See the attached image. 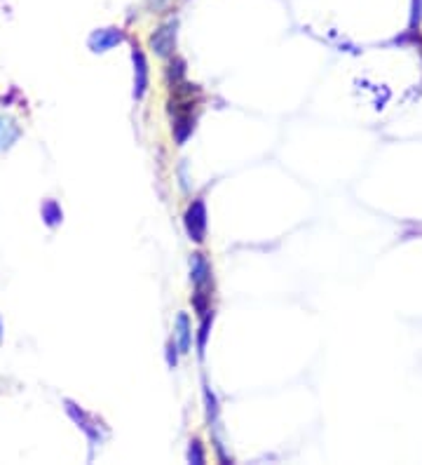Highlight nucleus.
Listing matches in <instances>:
<instances>
[{
  "instance_id": "obj_1",
  "label": "nucleus",
  "mask_w": 422,
  "mask_h": 465,
  "mask_svg": "<svg viewBox=\"0 0 422 465\" xmlns=\"http://www.w3.org/2000/svg\"><path fill=\"white\" fill-rule=\"evenodd\" d=\"M176 29H178V21L169 19L150 34V47H153V52H155L158 57H172V54H174V50H176Z\"/></svg>"
},
{
  "instance_id": "obj_2",
  "label": "nucleus",
  "mask_w": 422,
  "mask_h": 465,
  "mask_svg": "<svg viewBox=\"0 0 422 465\" xmlns=\"http://www.w3.org/2000/svg\"><path fill=\"white\" fill-rule=\"evenodd\" d=\"M183 221H185V230H188L190 240L202 242L207 235V207H205V203H202V200H192V203L188 205V210H185Z\"/></svg>"
},
{
  "instance_id": "obj_3",
  "label": "nucleus",
  "mask_w": 422,
  "mask_h": 465,
  "mask_svg": "<svg viewBox=\"0 0 422 465\" xmlns=\"http://www.w3.org/2000/svg\"><path fill=\"white\" fill-rule=\"evenodd\" d=\"M66 412H68L71 419L76 421L78 426L85 430V435L89 437V442H92V446H96V444L101 442V432H99L101 426L92 419V416H89L87 412H83V409H80L78 404H73L71 399H66Z\"/></svg>"
},
{
  "instance_id": "obj_4",
  "label": "nucleus",
  "mask_w": 422,
  "mask_h": 465,
  "mask_svg": "<svg viewBox=\"0 0 422 465\" xmlns=\"http://www.w3.org/2000/svg\"><path fill=\"white\" fill-rule=\"evenodd\" d=\"M120 43H125V34L115 26L99 29L89 36V50L92 52H108V50H113V47H118Z\"/></svg>"
},
{
  "instance_id": "obj_5",
  "label": "nucleus",
  "mask_w": 422,
  "mask_h": 465,
  "mask_svg": "<svg viewBox=\"0 0 422 465\" xmlns=\"http://www.w3.org/2000/svg\"><path fill=\"white\" fill-rule=\"evenodd\" d=\"M132 59H134V97L143 99L145 92H148V59H145V54L139 45H134Z\"/></svg>"
},
{
  "instance_id": "obj_6",
  "label": "nucleus",
  "mask_w": 422,
  "mask_h": 465,
  "mask_svg": "<svg viewBox=\"0 0 422 465\" xmlns=\"http://www.w3.org/2000/svg\"><path fill=\"white\" fill-rule=\"evenodd\" d=\"M190 280L195 285V290H211V266L205 254H192L190 261Z\"/></svg>"
},
{
  "instance_id": "obj_7",
  "label": "nucleus",
  "mask_w": 422,
  "mask_h": 465,
  "mask_svg": "<svg viewBox=\"0 0 422 465\" xmlns=\"http://www.w3.org/2000/svg\"><path fill=\"white\" fill-rule=\"evenodd\" d=\"M21 139V125L12 116H0V153L10 150Z\"/></svg>"
},
{
  "instance_id": "obj_8",
  "label": "nucleus",
  "mask_w": 422,
  "mask_h": 465,
  "mask_svg": "<svg viewBox=\"0 0 422 465\" xmlns=\"http://www.w3.org/2000/svg\"><path fill=\"white\" fill-rule=\"evenodd\" d=\"M174 139L178 146H183L188 141V136L195 130V116H192V108H185V111H174Z\"/></svg>"
},
{
  "instance_id": "obj_9",
  "label": "nucleus",
  "mask_w": 422,
  "mask_h": 465,
  "mask_svg": "<svg viewBox=\"0 0 422 465\" xmlns=\"http://www.w3.org/2000/svg\"><path fill=\"white\" fill-rule=\"evenodd\" d=\"M176 341H178V348L181 352H190V346H192V325L185 312L176 317Z\"/></svg>"
},
{
  "instance_id": "obj_10",
  "label": "nucleus",
  "mask_w": 422,
  "mask_h": 465,
  "mask_svg": "<svg viewBox=\"0 0 422 465\" xmlns=\"http://www.w3.org/2000/svg\"><path fill=\"white\" fill-rule=\"evenodd\" d=\"M43 221L50 228L59 226V223L63 221V212H61V207H59L56 200H45V203H43Z\"/></svg>"
},
{
  "instance_id": "obj_11",
  "label": "nucleus",
  "mask_w": 422,
  "mask_h": 465,
  "mask_svg": "<svg viewBox=\"0 0 422 465\" xmlns=\"http://www.w3.org/2000/svg\"><path fill=\"white\" fill-rule=\"evenodd\" d=\"M183 80H185V61L181 57H174L167 68V83L169 87H174L178 83H183Z\"/></svg>"
},
{
  "instance_id": "obj_12",
  "label": "nucleus",
  "mask_w": 422,
  "mask_h": 465,
  "mask_svg": "<svg viewBox=\"0 0 422 465\" xmlns=\"http://www.w3.org/2000/svg\"><path fill=\"white\" fill-rule=\"evenodd\" d=\"M214 322V312H207V315H202V325H200V334H197V352L200 355H205V348H207V336H209V327Z\"/></svg>"
},
{
  "instance_id": "obj_13",
  "label": "nucleus",
  "mask_w": 422,
  "mask_h": 465,
  "mask_svg": "<svg viewBox=\"0 0 422 465\" xmlns=\"http://www.w3.org/2000/svg\"><path fill=\"white\" fill-rule=\"evenodd\" d=\"M188 459L190 463H205V451H202V444L197 442V439H192L190 442V451H188Z\"/></svg>"
},
{
  "instance_id": "obj_14",
  "label": "nucleus",
  "mask_w": 422,
  "mask_h": 465,
  "mask_svg": "<svg viewBox=\"0 0 422 465\" xmlns=\"http://www.w3.org/2000/svg\"><path fill=\"white\" fill-rule=\"evenodd\" d=\"M422 17V0H413V14H411V26H416Z\"/></svg>"
},
{
  "instance_id": "obj_15",
  "label": "nucleus",
  "mask_w": 422,
  "mask_h": 465,
  "mask_svg": "<svg viewBox=\"0 0 422 465\" xmlns=\"http://www.w3.org/2000/svg\"><path fill=\"white\" fill-rule=\"evenodd\" d=\"M0 341H3V322H0Z\"/></svg>"
}]
</instances>
